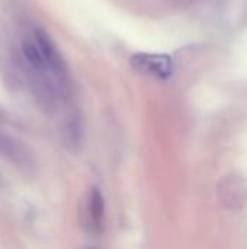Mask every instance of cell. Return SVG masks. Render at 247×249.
Masks as SVG:
<instances>
[{
    "mask_svg": "<svg viewBox=\"0 0 247 249\" xmlns=\"http://www.w3.org/2000/svg\"><path fill=\"white\" fill-rule=\"evenodd\" d=\"M132 66L153 77H167L172 73V61L167 55L160 54H137L132 57Z\"/></svg>",
    "mask_w": 247,
    "mask_h": 249,
    "instance_id": "cell-1",
    "label": "cell"
},
{
    "mask_svg": "<svg viewBox=\"0 0 247 249\" xmlns=\"http://www.w3.org/2000/svg\"><path fill=\"white\" fill-rule=\"evenodd\" d=\"M35 38H36V44L41 48V53H42L47 64H48V69L52 73H55L57 76H63L66 71V66H64V61L61 58V54L58 53V50L52 44L51 38L42 29L35 31Z\"/></svg>",
    "mask_w": 247,
    "mask_h": 249,
    "instance_id": "cell-2",
    "label": "cell"
},
{
    "mask_svg": "<svg viewBox=\"0 0 247 249\" xmlns=\"http://www.w3.org/2000/svg\"><path fill=\"white\" fill-rule=\"evenodd\" d=\"M0 155L20 166L28 165L31 160L26 149L20 143L4 134H0Z\"/></svg>",
    "mask_w": 247,
    "mask_h": 249,
    "instance_id": "cell-3",
    "label": "cell"
},
{
    "mask_svg": "<svg viewBox=\"0 0 247 249\" xmlns=\"http://www.w3.org/2000/svg\"><path fill=\"white\" fill-rule=\"evenodd\" d=\"M87 219L93 231L102 229L103 216H105V201L98 188H92L89 198H87Z\"/></svg>",
    "mask_w": 247,
    "mask_h": 249,
    "instance_id": "cell-4",
    "label": "cell"
},
{
    "mask_svg": "<svg viewBox=\"0 0 247 249\" xmlns=\"http://www.w3.org/2000/svg\"><path fill=\"white\" fill-rule=\"evenodd\" d=\"M247 196L246 184L242 181V178L231 177L226 181L223 190H221V198H224L226 204H230L231 207L242 206L245 203Z\"/></svg>",
    "mask_w": 247,
    "mask_h": 249,
    "instance_id": "cell-5",
    "label": "cell"
},
{
    "mask_svg": "<svg viewBox=\"0 0 247 249\" xmlns=\"http://www.w3.org/2000/svg\"><path fill=\"white\" fill-rule=\"evenodd\" d=\"M22 54L25 57V60L36 70H45L48 69V64L41 53V48L38 47V44L35 45L31 41H23L22 42Z\"/></svg>",
    "mask_w": 247,
    "mask_h": 249,
    "instance_id": "cell-6",
    "label": "cell"
}]
</instances>
